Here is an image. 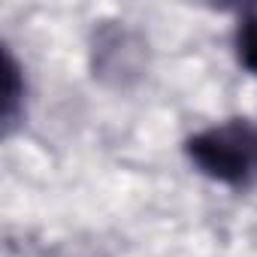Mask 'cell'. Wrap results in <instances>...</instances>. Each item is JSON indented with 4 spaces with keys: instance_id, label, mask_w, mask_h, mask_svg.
<instances>
[{
    "instance_id": "6da1fadb",
    "label": "cell",
    "mask_w": 257,
    "mask_h": 257,
    "mask_svg": "<svg viewBox=\"0 0 257 257\" xmlns=\"http://www.w3.org/2000/svg\"><path fill=\"white\" fill-rule=\"evenodd\" d=\"M191 164L227 185V188H251L257 182V121L230 118L194 134L185 143Z\"/></svg>"
},
{
    "instance_id": "7a4b0ae2",
    "label": "cell",
    "mask_w": 257,
    "mask_h": 257,
    "mask_svg": "<svg viewBox=\"0 0 257 257\" xmlns=\"http://www.w3.org/2000/svg\"><path fill=\"white\" fill-rule=\"evenodd\" d=\"M233 46H236V55H239V64L257 76V10L245 13L236 25V37H233Z\"/></svg>"
},
{
    "instance_id": "3957f363",
    "label": "cell",
    "mask_w": 257,
    "mask_h": 257,
    "mask_svg": "<svg viewBox=\"0 0 257 257\" xmlns=\"http://www.w3.org/2000/svg\"><path fill=\"white\" fill-rule=\"evenodd\" d=\"M19 97H22V88H19V67H16L13 58H7V94H4V115H7V121H13Z\"/></svg>"
}]
</instances>
